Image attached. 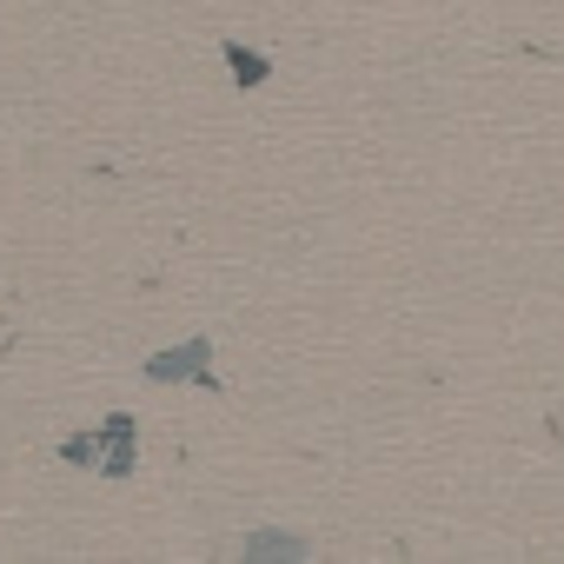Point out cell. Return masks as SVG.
<instances>
[{
	"label": "cell",
	"instance_id": "6da1fadb",
	"mask_svg": "<svg viewBox=\"0 0 564 564\" xmlns=\"http://www.w3.org/2000/svg\"><path fill=\"white\" fill-rule=\"evenodd\" d=\"M147 379H153V386H180V379L219 386V379H213V346H206V339H186V346H173V352L147 359Z\"/></svg>",
	"mask_w": 564,
	"mask_h": 564
},
{
	"label": "cell",
	"instance_id": "7a4b0ae2",
	"mask_svg": "<svg viewBox=\"0 0 564 564\" xmlns=\"http://www.w3.org/2000/svg\"><path fill=\"white\" fill-rule=\"evenodd\" d=\"M306 551H313V544H306L300 531H252V538L239 544L246 564H300Z\"/></svg>",
	"mask_w": 564,
	"mask_h": 564
},
{
	"label": "cell",
	"instance_id": "3957f363",
	"mask_svg": "<svg viewBox=\"0 0 564 564\" xmlns=\"http://www.w3.org/2000/svg\"><path fill=\"white\" fill-rule=\"evenodd\" d=\"M226 61H232V74H239V87H259L272 67L259 61V54H246V47H226Z\"/></svg>",
	"mask_w": 564,
	"mask_h": 564
}]
</instances>
